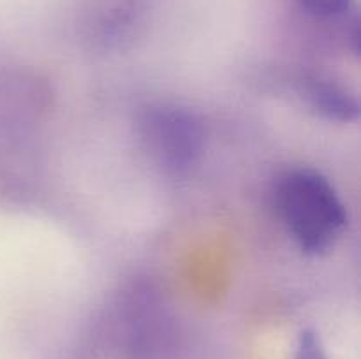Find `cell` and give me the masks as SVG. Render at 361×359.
<instances>
[{
  "mask_svg": "<svg viewBox=\"0 0 361 359\" xmlns=\"http://www.w3.org/2000/svg\"><path fill=\"white\" fill-rule=\"evenodd\" d=\"M143 137L155 160L171 171H182L194 164L203 148L200 120L175 106L148 111L143 120Z\"/></svg>",
  "mask_w": 361,
  "mask_h": 359,
  "instance_id": "2",
  "label": "cell"
},
{
  "mask_svg": "<svg viewBox=\"0 0 361 359\" xmlns=\"http://www.w3.org/2000/svg\"><path fill=\"white\" fill-rule=\"evenodd\" d=\"M293 359H328V354L321 344V338L314 331L307 329L300 334Z\"/></svg>",
  "mask_w": 361,
  "mask_h": 359,
  "instance_id": "5",
  "label": "cell"
},
{
  "mask_svg": "<svg viewBox=\"0 0 361 359\" xmlns=\"http://www.w3.org/2000/svg\"><path fill=\"white\" fill-rule=\"evenodd\" d=\"M275 204L289 234L310 256L328 252L348 227V210L337 189L314 169H293L281 176Z\"/></svg>",
  "mask_w": 361,
  "mask_h": 359,
  "instance_id": "1",
  "label": "cell"
},
{
  "mask_svg": "<svg viewBox=\"0 0 361 359\" xmlns=\"http://www.w3.org/2000/svg\"><path fill=\"white\" fill-rule=\"evenodd\" d=\"M303 11L314 18L328 21H349L358 20L356 0H295Z\"/></svg>",
  "mask_w": 361,
  "mask_h": 359,
  "instance_id": "4",
  "label": "cell"
},
{
  "mask_svg": "<svg viewBox=\"0 0 361 359\" xmlns=\"http://www.w3.org/2000/svg\"><path fill=\"white\" fill-rule=\"evenodd\" d=\"M305 94L312 108L317 109L326 118L338 120V122H351L358 116L360 106L355 95H351L348 90L331 83V81L314 80L305 88Z\"/></svg>",
  "mask_w": 361,
  "mask_h": 359,
  "instance_id": "3",
  "label": "cell"
}]
</instances>
